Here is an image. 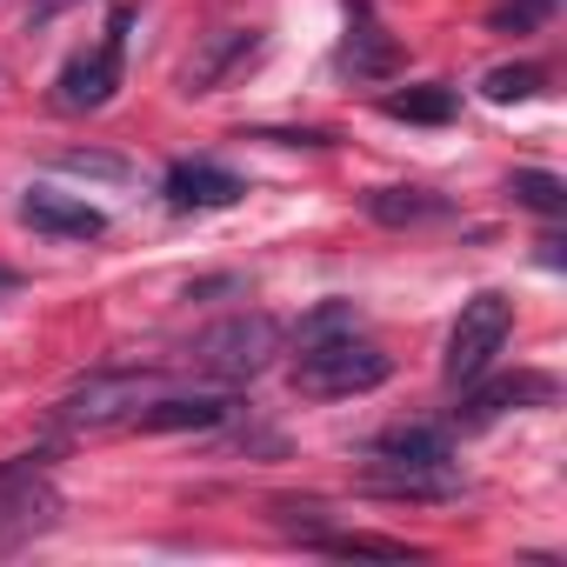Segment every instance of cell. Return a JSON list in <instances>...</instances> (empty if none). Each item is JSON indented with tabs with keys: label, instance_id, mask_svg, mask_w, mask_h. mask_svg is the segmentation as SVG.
<instances>
[{
	"label": "cell",
	"instance_id": "24",
	"mask_svg": "<svg viewBox=\"0 0 567 567\" xmlns=\"http://www.w3.org/2000/svg\"><path fill=\"white\" fill-rule=\"evenodd\" d=\"M8 295H21V274H14V267H0V301H8Z\"/></svg>",
	"mask_w": 567,
	"mask_h": 567
},
{
	"label": "cell",
	"instance_id": "11",
	"mask_svg": "<svg viewBox=\"0 0 567 567\" xmlns=\"http://www.w3.org/2000/svg\"><path fill=\"white\" fill-rule=\"evenodd\" d=\"M227 414H234L227 394H147L127 427H141V434H194V427H220Z\"/></svg>",
	"mask_w": 567,
	"mask_h": 567
},
{
	"label": "cell",
	"instance_id": "22",
	"mask_svg": "<svg viewBox=\"0 0 567 567\" xmlns=\"http://www.w3.org/2000/svg\"><path fill=\"white\" fill-rule=\"evenodd\" d=\"M61 167H74V174H107V181H121V174H127V161H121V154H81V147H74V154H61Z\"/></svg>",
	"mask_w": 567,
	"mask_h": 567
},
{
	"label": "cell",
	"instance_id": "1",
	"mask_svg": "<svg viewBox=\"0 0 567 567\" xmlns=\"http://www.w3.org/2000/svg\"><path fill=\"white\" fill-rule=\"evenodd\" d=\"M388 374H394V354H388L381 341L334 334V341L301 348V361H295V394H308V401H354V394H374Z\"/></svg>",
	"mask_w": 567,
	"mask_h": 567
},
{
	"label": "cell",
	"instance_id": "14",
	"mask_svg": "<svg viewBox=\"0 0 567 567\" xmlns=\"http://www.w3.org/2000/svg\"><path fill=\"white\" fill-rule=\"evenodd\" d=\"M368 220H381V227H427V220H447V200L427 194V187H374L368 194Z\"/></svg>",
	"mask_w": 567,
	"mask_h": 567
},
{
	"label": "cell",
	"instance_id": "16",
	"mask_svg": "<svg viewBox=\"0 0 567 567\" xmlns=\"http://www.w3.org/2000/svg\"><path fill=\"white\" fill-rule=\"evenodd\" d=\"M454 107H461V94L441 87V81H421V87H401V94L381 101L388 121H414V127H441V121H454Z\"/></svg>",
	"mask_w": 567,
	"mask_h": 567
},
{
	"label": "cell",
	"instance_id": "3",
	"mask_svg": "<svg viewBox=\"0 0 567 567\" xmlns=\"http://www.w3.org/2000/svg\"><path fill=\"white\" fill-rule=\"evenodd\" d=\"M280 341H288V334H280V321H274V315H227V321H214L207 334H194L187 361H194L200 374H214V381L240 388V381H254V374H267V368H274Z\"/></svg>",
	"mask_w": 567,
	"mask_h": 567
},
{
	"label": "cell",
	"instance_id": "15",
	"mask_svg": "<svg viewBox=\"0 0 567 567\" xmlns=\"http://www.w3.org/2000/svg\"><path fill=\"white\" fill-rule=\"evenodd\" d=\"M374 461L434 467V461H454V447H447V434H441V427H421V421H408V427H388V434L374 441Z\"/></svg>",
	"mask_w": 567,
	"mask_h": 567
},
{
	"label": "cell",
	"instance_id": "20",
	"mask_svg": "<svg viewBox=\"0 0 567 567\" xmlns=\"http://www.w3.org/2000/svg\"><path fill=\"white\" fill-rule=\"evenodd\" d=\"M554 8H560V0H501V8L487 14V28L494 34H540L554 21Z\"/></svg>",
	"mask_w": 567,
	"mask_h": 567
},
{
	"label": "cell",
	"instance_id": "10",
	"mask_svg": "<svg viewBox=\"0 0 567 567\" xmlns=\"http://www.w3.org/2000/svg\"><path fill=\"white\" fill-rule=\"evenodd\" d=\"M254 54H260V34H254V28H220V34H207V41H200V54L187 61L181 87H187V94H220V87H227Z\"/></svg>",
	"mask_w": 567,
	"mask_h": 567
},
{
	"label": "cell",
	"instance_id": "12",
	"mask_svg": "<svg viewBox=\"0 0 567 567\" xmlns=\"http://www.w3.org/2000/svg\"><path fill=\"white\" fill-rule=\"evenodd\" d=\"M21 220H28L34 234H54V240H101V234H107V214H101V207H87V200H74V194H54V187H34V194L21 200Z\"/></svg>",
	"mask_w": 567,
	"mask_h": 567
},
{
	"label": "cell",
	"instance_id": "17",
	"mask_svg": "<svg viewBox=\"0 0 567 567\" xmlns=\"http://www.w3.org/2000/svg\"><path fill=\"white\" fill-rule=\"evenodd\" d=\"M308 547L321 554H381V560H421V547L394 540V534H308Z\"/></svg>",
	"mask_w": 567,
	"mask_h": 567
},
{
	"label": "cell",
	"instance_id": "13",
	"mask_svg": "<svg viewBox=\"0 0 567 567\" xmlns=\"http://www.w3.org/2000/svg\"><path fill=\"white\" fill-rule=\"evenodd\" d=\"M341 68H348L354 81H388V74L401 68V48L381 34V21L368 14V0H354V34H348V48H341Z\"/></svg>",
	"mask_w": 567,
	"mask_h": 567
},
{
	"label": "cell",
	"instance_id": "18",
	"mask_svg": "<svg viewBox=\"0 0 567 567\" xmlns=\"http://www.w3.org/2000/svg\"><path fill=\"white\" fill-rule=\"evenodd\" d=\"M540 87H547V68H534V61H514V68H494V74L481 81V94H487V101H501V107H507V101H534Z\"/></svg>",
	"mask_w": 567,
	"mask_h": 567
},
{
	"label": "cell",
	"instance_id": "19",
	"mask_svg": "<svg viewBox=\"0 0 567 567\" xmlns=\"http://www.w3.org/2000/svg\"><path fill=\"white\" fill-rule=\"evenodd\" d=\"M514 200L554 220V214L567 207V187H560V174H540V167H514Z\"/></svg>",
	"mask_w": 567,
	"mask_h": 567
},
{
	"label": "cell",
	"instance_id": "23",
	"mask_svg": "<svg viewBox=\"0 0 567 567\" xmlns=\"http://www.w3.org/2000/svg\"><path fill=\"white\" fill-rule=\"evenodd\" d=\"M61 8H74V0H34V21H54Z\"/></svg>",
	"mask_w": 567,
	"mask_h": 567
},
{
	"label": "cell",
	"instance_id": "6",
	"mask_svg": "<svg viewBox=\"0 0 567 567\" xmlns=\"http://www.w3.org/2000/svg\"><path fill=\"white\" fill-rule=\"evenodd\" d=\"M147 394H161V374H134V368H121V374H87L74 394H61L54 421H61V427H81V434H107V427H127Z\"/></svg>",
	"mask_w": 567,
	"mask_h": 567
},
{
	"label": "cell",
	"instance_id": "5",
	"mask_svg": "<svg viewBox=\"0 0 567 567\" xmlns=\"http://www.w3.org/2000/svg\"><path fill=\"white\" fill-rule=\"evenodd\" d=\"M127 28H134V8L121 0L114 21H107V34H101V48H94V54H74V61L61 68V81H54V107H61V114H94V107L114 101L121 61H127Z\"/></svg>",
	"mask_w": 567,
	"mask_h": 567
},
{
	"label": "cell",
	"instance_id": "21",
	"mask_svg": "<svg viewBox=\"0 0 567 567\" xmlns=\"http://www.w3.org/2000/svg\"><path fill=\"white\" fill-rule=\"evenodd\" d=\"M334 334H354V301H321L308 321H301V348H315V341H334Z\"/></svg>",
	"mask_w": 567,
	"mask_h": 567
},
{
	"label": "cell",
	"instance_id": "8",
	"mask_svg": "<svg viewBox=\"0 0 567 567\" xmlns=\"http://www.w3.org/2000/svg\"><path fill=\"white\" fill-rule=\"evenodd\" d=\"M474 388V381H467ZM554 401V374H501V381H481L461 408H454V421L461 427H487V421H501V414H514V408H547Z\"/></svg>",
	"mask_w": 567,
	"mask_h": 567
},
{
	"label": "cell",
	"instance_id": "7",
	"mask_svg": "<svg viewBox=\"0 0 567 567\" xmlns=\"http://www.w3.org/2000/svg\"><path fill=\"white\" fill-rule=\"evenodd\" d=\"M161 194H167L174 214H214V207H234L247 194V181L227 174L220 161H174L167 181H161Z\"/></svg>",
	"mask_w": 567,
	"mask_h": 567
},
{
	"label": "cell",
	"instance_id": "2",
	"mask_svg": "<svg viewBox=\"0 0 567 567\" xmlns=\"http://www.w3.org/2000/svg\"><path fill=\"white\" fill-rule=\"evenodd\" d=\"M61 527V487L48 481V454L0 461V554H21Z\"/></svg>",
	"mask_w": 567,
	"mask_h": 567
},
{
	"label": "cell",
	"instance_id": "4",
	"mask_svg": "<svg viewBox=\"0 0 567 567\" xmlns=\"http://www.w3.org/2000/svg\"><path fill=\"white\" fill-rule=\"evenodd\" d=\"M507 334H514V301L507 295H474V301H461V321H454V334H447V354H441V374H447V388H467V381H481L487 368H494V354L507 348Z\"/></svg>",
	"mask_w": 567,
	"mask_h": 567
},
{
	"label": "cell",
	"instance_id": "9",
	"mask_svg": "<svg viewBox=\"0 0 567 567\" xmlns=\"http://www.w3.org/2000/svg\"><path fill=\"white\" fill-rule=\"evenodd\" d=\"M361 487H368V494H388V501H454V494H461V467H454V461L401 467V461H374V454H368Z\"/></svg>",
	"mask_w": 567,
	"mask_h": 567
}]
</instances>
